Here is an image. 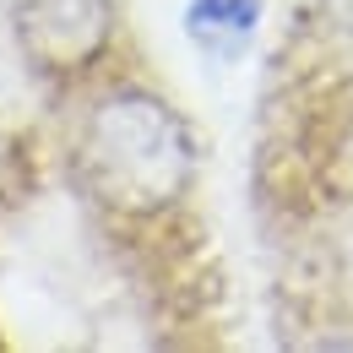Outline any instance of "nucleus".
Segmentation results:
<instances>
[{
    "label": "nucleus",
    "mask_w": 353,
    "mask_h": 353,
    "mask_svg": "<svg viewBox=\"0 0 353 353\" xmlns=\"http://www.w3.org/2000/svg\"><path fill=\"white\" fill-rule=\"evenodd\" d=\"M261 22V0H190L185 11V33L207 54H234Z\"/></svg>",
    "instance_id": "3"
},
{
    "label": "nucleus",
    "mask_w": 353,
    "mask_h": 353,
    "mask_svg": "<svg viewBox=\"0 0 353 353\" xmlns=\"http://www.w3.org/2000/svg\"><path fill=\"white\" fill-rule=\"evenodd\" d=\"M17 33L54 71L88 65L109 39V0H17Z\"/></svg>",
    "instance_id": "2"
},
{
    "label": "nucleus",
    "mask_w": 353,
    "mask_h": 353,
    "mask_svg": "<svg viewBox=\"0 0 353 353\" xmlns=\"http://www.w3.org/2000/svg\"><path fill=\"white\" fill-rule=\"evenodd\" d=\"M326 6H332V17H343V22L353 28V0H326Z\"/></svg>",
    "instance_id": "4"
},
{
    "label": "nucleus",
    "mask_w": 353,
    "mask_h": 353,
    "mask_svg": "<svg viewBox=\"0 0 353 353\" xmlns=\"http://www.w3.org/2000/svg\"><path fill=\"white\" fill-rule=\"evenodd\" d=\"M88 179L114 207H163L190 179V136L152 98H114L92 114L82 147Z\"/></svg>",
    "instance_id": "1"
}]
</instances>
